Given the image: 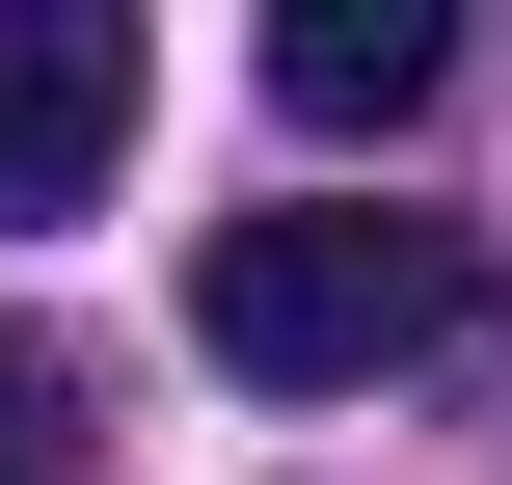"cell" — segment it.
I'll list each match as a JSON object with an SVG mask.
<instances>
[{"label": "cell", "mask_w": 512, "mask_h": 485, "mask_svg": "<svg viewBox=\"0 0 512 485\" xmlns=\"http://www.w3.org/2000/svg\"><path fill=\"white\" fill-rule=\"evenodd\" d=\"M459 216H216V270H189V351L216 378H270V405H351V378H405V351H459Z\"/></svg>", "instance_id": "1"}, {"label": "cell", "mask_w": 512, "mask_h": 485, "mask_svg": "<svg viewBox=\"0 0 512 485\" xmlns=\"http://www.w3.org/2000/svg\"><path fill=\"white\" fill-rule=\"evenodd\" d=\"M108 135H135V27H108V0H0V243L81 216Z\"/></svg>", "instance_id": "2"}, {"label": "cell", "mask_w": 512, "mask_h": 485, "mask_svg": "<svg viewBox=\"0 0 512 485\" xmlns=\"http://www.w3.org/2000/svg\"><path fill=\"white\" fill-rule=\"evenodd\" d=\"M432 81H459L432 0H297V27H270V108H297V135H405Z\"/></svg>", "instance_id": "3"}, {"label": "cell", "mask_w": 512, "mask_h": 485, "mask_svg": "<svg viewBox=\"0 0 512 485\" xmlns=\"http://www.w3.org/2000/svg\"><path fill=\"white\" fill-rule=\"evenodd\" d=\"M54 432H81V378H54L27 324H0V485H54Z\"/></svg>", "instance_id": "4"}]
</instances>
